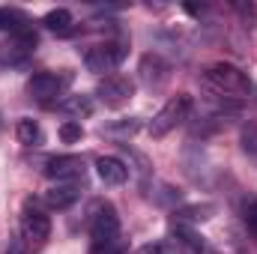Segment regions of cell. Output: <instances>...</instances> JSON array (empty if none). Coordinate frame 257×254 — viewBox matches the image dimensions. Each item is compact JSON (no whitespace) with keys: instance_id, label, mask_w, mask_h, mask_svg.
<instances>
[{"instance_id":"cell-1","label":"cell","mask_w":257,"mask_h":254,"mask_svg":"<svg viewBox=\"0 0 257 254\" xmlns=\"http://www.w3.org/2000/svg\"><path fill=\"white\" fill-rule=\"evenodd\" d=\"M203 84L212 87V90L221 93V96H248V90H251L248 75H245L239 66L224 63V60L209 63L203 69Z\"/></svg>"},{"instance_id":"cell-2","label":"cell","mask_w":257,"mask_h":254,"mask_svg":"<svg viewBox=\"0 0 257 254\" xmlns=\"http://www.w3.org/2000/svg\"><path fill=\"white\" fill-rule=\"evenodd\" d=\"M21 239H24L27 251H42L51 239V218L33 200H27L21 209Z\"/></svg>"},{"instance_id":"cell-3","label":"cell","mask_w":257,"mask_h":254,"mask_svg":"<svg viewBox=\"0 0 257 254\" xmlns=\"http://www.w3.org/2000/svg\"><path fill=\"white\" fill-rule=\"evenodd\" d=\"M126 54H128V39H108V42H102V45L87 51L84 66L93 75H105V72H114L117 66L123 63Z\"/></svg>"},{"instance_id":"cell-4","label":"cell","mask_w":257,"mask_h":254,"mask_svg":"<svg viewBox=\"0 0 257 254\" xmlns=\"http://www.w3.org/2000/svg\"><path fill=\"white\" fill-rule=\"evenodd\" d=\"M90 245L93 248L120 245V215L111 203H99L93 224H90Z\"/></svg>"},{"instance_id":"cell-5","label":"cell","mask_w":257,"mask_h":254,"mask_svg":"<svg viewBox=\"0 0 257 254\" xmlns=\"http://www.w3.org/2000/svg\"><path fill=\"white\" fill-rule=\"evenodd\" d=\"M189 111H192V96H189V93H177V96L168 99V105L150 120V129H147V132H150L153 138H165L168 132H174V129L189 117Z\"/></svg>"},{"instance_id":"cell-6","label":"cell","mask_w":257,"mask_h":254,"mask_svg":"<svg viewBox=\"0 0 257 254\" xmlns=\"http://www.w3.org/2000/svg\"><path fill=\"white\" fill-rule=\"evenodd\" d=\"M96 96L105 108L120 111L123 105H128L135 99V81L128 75H105L96 87Z\"/></svg>"},{"instance_id":"cell-7","label":"cell","mask_w":257,"mask_h":254,"mask_svg":"<svg viewBox=\"0 0 257 254\" xmlns=\"http://www.w3.org/2000/svg\"><path fill=\"white\" fill-rule=\"evenodd\" d=\"M36 48V33L33 27L27 30H18V33H9V39L0 45V63L3 66H18L24 63Z\"/></svg>"},{"instance_id":"cell-8","label":"cell","mask_w":257,"mask_h":254,"mask_svg":"<svg viewBox=\"0 0 257 254\" xmlns=\"http://www.w3.org/2000/svg\"><path fill=\"white\" fill-rule=\"evenodd\" d=\"M72 75H54V72H36L30 81H27V93L36 99V102H54L66 87H69Z\"/></svg>"},{"instance_id":"cell-9","label":"cell","mask_w":257,"mask_h":254,"mask_svg":"<svg viewBox=\"0 0 257 254\" xmlns=\"http://www.w3.org/2000/svg\"><path fill=\"white\" fill-rule=\"evenodd\" d=\"M138 78L147 90H162L171 78V66L165 63L159 54H144L141 66H138Z\"/></svg>"},{"instance_id":"cell-10","label":"cell","mask_w":257,"mask_h":254,"mask_svg":"<svg viewBox=\"0 0 257 254\" xmlns=\"http://www.w3.org/2000/svg\"><path fill=\"white\" fill-rule=\"evenodd\" d=\"M45 177L48 180H57V183L81 180L84 177V159L81 156H54L45 165Z\"/></svg>"},{"instance_id":"cell-11","label":"cell","mask_w":257,"mask_h":254,"mask_svg":"<svg viewBox=\"0 0 257 254\" xmlns=\"http://www.w3.org/2000/svg\"><path fill=\"white\" fill-rule=\"evenodd\" d=\"M96 174H99V180H102L105 186H123L128 180L126 162L117 159V156H102V159H96Z\"/></svg>"},{"instance_id":"cell-12","label":"cell","mask_w":257,"mask_h":254,"mask_svg":"<svg viewBox=\"0 0 257 254\" xmlns=\"http://www.w3.org/2000/svg\"><path fill=\"white\" fill-rule=\"evenodd\" d=\"M171 233H174V236H177V239H180V242H183L192 254H218L209 242H206V236H203V233H197V230L189 227V224H174V227H171Z\"/></svg>"},{"instance_id":"cell-13","label":"cell","mask_w":257,"mask_h":254,"mask_svg":"<svg viewBox=\"0 0 257 254\" xmlns=\"http://www.w3.org/2000/svg\"><path fill=\"white\" fill-rule=\"evenodd\" d=\"M78 194H81L78 183H57L45 191V203H48V209H69L78 200Z\"/></svg>"},{"instance_id":"cell-14","label":"cell","mask_w":257,"mask_h":254,"mask_svg":"<svg viewBox=\"0 0 257 254\" xmlns=\"http://www.w3.org/2000/svg\"><path fill=\"white\" fill-rule=\"evenodd\" d=\"M15 138H18L24 147H39V144H42V126H39L36 120H30V117H21V120L15 123Z\"/></svg>"},{"instance_id":"cell-15","label":"cell","mask_w":257,"mask_h":254,"mask_svg":"<svg viewBox=\"0 0 257 254\" xmlns=\"http://www.w3.org/2000/svg\"><path fill=\"white\" fill-rule=\"evenodd\" d=\"M30 27V18L15 9V6H0V30H9V33H18V30H27Z\"/></svg>"},{"instance_id":"cell-16","label":"cell","mask_w":257,"mask_h":254,"mask_svg":"<svg viewBox=\"0 0 257 254\" xmlns=\"http://www.w3.org/2000/svg\"><path fill=\"white\" fill-rule=\"evenodd\" d=\"M42 24L51 30V33H60V36H66V33H72V24H75V18H72V12L69 9H51L45 18H42Z\"/></svg>"},{"instance_id":"cell-17","label":"cell","mask_w":257,"mask_h":254,"mask_svg":"<svg viewBox=\"0 0 257 254\" xmlns=\"http://www.w3.org/2000/svg\"><path fill=\"white\" fill-rule=\"evenodd\" d=\"M60 108L72 117H90L93 114V99L90 96H69L66 102H60Z\"/></svg>"},{"instance_id":"cell-18","label":"cell","mask_w":257,"mask_h":254,"mask_svg":"<svg viewBox=\"0 0 257 254\" xmlns=\"http://www.w3.org/2000/svg\"><path fill=\"white\" fill-rule=\"evenodd\" d=\"M212 212H215L212 203H200V206H183L177 215H180L183 221H203V218H209Z\"/></svg>"},{"instance_id":"cell-19","label":"cell","mask_w":257,"mask_h":254,"mask_svg":"<svg viewBox=\"0 0 257 254\" xmlns=\"http://www.w3.org/2000/svg\"><path fill=\"white\" fill-rule=\"evenodd\" d=\"M57 135H60L63 144H78V141L84 138V126H81L78 120H66L63 126L57 129Z\"/></svg>"},{"instance_id":"cell-20","label":"cell","mask_w":257,"mask_h":254,"mask_svg":"<svg viewBox=\"0 0 257 254\" xmlns=\"http://www.w3.org/2000/svg\"><path fill=\"white\" fill-rule=\"evenodd\" d=\"M242 218H245L248 230L257 236V200H248V203H245V209H242Z\"/></svg>"},{"instance_id":"cell-21","label":"cell","mask_w":257,"mask_h":254,"mask_svg":"<svg viewBox=\"0 0 257 254\" xmlns=\"http://www.w3.org/2000/svg\"><path fill=\"white\" fill-rule=\"evenodd\" d=\"M6 254H27V245H24L21 239H12L9 248H6Z\"/></svg>"},{"instance_id":"cell-22","label":"cell","mask_w":257,"mask_h":254,"mask_svg":"<svg viewBox=\"0 0 257 254\" xmlns=\"http://www.w3.org/2000/svg\"><path fill=\"white\" fill-rule=\"evenodd\" d=\"M90 254H120V245H108V248H93L90 245Z\"/></svg>"},{"instance_id":"cell-23","label":"cell","mask_w":257,"mask_h":254,"mask_svg":"<svg viewBox=\"0 0 257 254\" xmlns=\"http://www.w3.org/2000/svg\"><path fill=\"white\" fill-rule=\"evenodd\" d=\"M135 254H162V245H141Z\"/></svg>"}]
</instances>
